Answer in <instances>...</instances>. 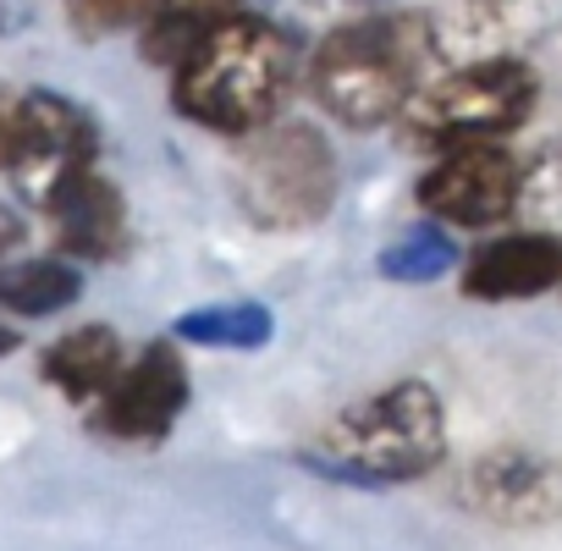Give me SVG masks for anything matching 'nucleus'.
Instances as JSON below:
<instances>
[{"instance_id":"12","label":"nucleus","mask_w":562,"mask_h":551,"mask_svg":"<svg viewBox=\"0 0 562 551\" xmlns=\"http://www.w3.org/2000/svg\"><path fill=\"white\" fill-rule=\"evenodd\" d=\"M122 370H127V348H122L116 326H105V321L72 326L40 353V381L78 408H94L116 386Z\"/></svg>"},{"instance_id":"3","label":"nucleus","mask_w":562,"mask_h":551,"mask_svg":"<svg viewBox=\"0 0 562 551\" xmlns=\"http://www.w3.org/2000/svg\"><path fill=\"white\" fill-rule=\"evenodd\" d=\"M436 61L441 56L425 18H359L310 50L304 83L331 122L375 133L408 111V100L436 78Z\"/></svg>"},{"instance_id":"10","label":"nucleus","mask_w":562,"mask_h":551,"mask_svg":"<svg viewBox=\"0 0 562 551\" xmlns=\"http://www.w3.org/2000/svg\"><path fill=\"white\" fill-rule=\"evenodd\" d=\"M540 293H562V237L518 226V232H496L463 254V299L529 304Z\"/></svg>"},{"instance_id":"15","label":"nucleus","mask_w":562,"mask_h":551,"mask_svg":"<svg viewBox=\"0 0 562 551\" xmlns=\"http://www.w3.org/2000/svg\"><path fill=\"white\" fill-rule=\"evenodd\" d=\"M237 12H243V0H155L149 23L138 29V50H144V61L171 72L182 56H193Z\"/></svg>"},{"instance_id":"22","label":"nucleus","mask_w":562,"mask_h":551,"mask_svg":"<svg viewBox=\"0 0 562 551\" xmlns=\"http://www.w3.org/2000/svg\"><path fill=\"white\" fill-rule=\"evenodd\" d=\"M34 18V0H0V34H23Z\"/></svg>"},{"instance_id":"9","label":"nucleus","mask_w":562,"mask_h":551,"mask_svg":"<svg viewBox=\"0 0 562 551\" xmlns=\"http://www.w3.org/2000/svg\"><path fill=\"white\" fill-rule=\"evenodd\" d=\"M463 502L507 529H546L562 518V463L529 447H491L463 469Z\"/></svg>"},{"instance_id":"1","label":"nucleus","mask_w":562,"mask_h":551,"mask_svg":"<svg viewBox=\"0 0 562 551\" xmlns=\"http://www.w3.org/2000/svg\"><path fill=\"white\" fill-rule=\"evenodd\" d=\"M304 45L276 18L237 12L193 56L171 67V105L204 133L248 138L270 127L304 83Z\"/></svg>"},{"instance_id":"19","label":"nucleus","mask_w":562,"mask_h":551,"mask_svg":"<svg viewBox=\"0 0 562 551\" xmlns=\"http://www.w3.org/2000/svg\"><path fill=\"white\" fill-rule=\"evenodd\" d=\"M149 12H155V0H67L78 40H111V34L144 29Z\"/></svg>"},{"instance_id":"17","label":"nucleus","mask_w":562,"mask_h":551,"mask_svg":"<svg viewBox=\"0 0 562 551\" xmlns=\"http://www.w3.org/2000/svg\"><path fill=\"white\" fill-rule=\"evenodd\" d=\"M425 23H430L441 67L491 61L502 34H507V0H441Z\"/></svg>"},{"instance_id":"16","label":"nucleus","mask_w":562,"mask_h":551,"mask_svg":"<svg viewBox=\"0 0 562 551\" xmlns=\"http://www.w3.org/2000/svg\"><path fill=\"white\" fill-rule=\"evenodd\" d=\"M452 270H463V248H458L452 226H441L436 215L408 221L375 254V276H386V282H397V288H430Z\"/></svg>"},{"instance_id":"11","label":"nucleus","mask_w":562,"mask_h":551,"mask_svg":"<svg viewBox=\"0 0 562 551\" xmlns=\"http://www.w3.org/2000/svg\"><path fill=\"white\" fill-rule=\"evenodd\" d=\"M45 226H50V248L78 259V265H105V259H122L127 243H133V226H127V199L122 188L94 166L83 177H72L67 188H56L45 199Z\"/></svg>"},{"instance_id":"21","label":"nucleus","mask_w":562,"mask_h":551,"mask_svg":"<svg viewBox=\"0 0 562 551\" xmlns=\"http://www.w3.org/2000/svg\"><path fill=\"white\" fill-rule=\"evenodd\" d=\"M23 243H29V221H23L7 199H0V265L18 259V254H23Z\"/></svg>"},{"instance_id":"13","label":"nucleus","mask_w":562,"mask_h":551,"mask_svg":"<svg viewBox=\"0 0 562 551\" xmlns=\"http://www.w3.org/2000/svg\"><path fill=\"white\" fill-rule=\"evenodd\" d=\"M83 293V265L67 254H18L0 265V315L12 321H50L72 310Z\"/></svg>"},{"instance_id":"23","label":"nucleus","mask_w":562,"mask_h":551,"mask_svg":"<svg viewBox=\"0 0 562 551\" xmlns=\"http://www.w3.org/2000/svg\"><path fill=\"white\" fill-rule=\"evenodd\" d=\"M18 348H23V337H18V331H12L7 321H0V359H12Z\"/></svg>"},{"instance_id":"5","label":"nucleus","mask_w":562,"mask_h":551,"mask_svg":"<svg viewBox=\"0 0 562 551\" xmlns=\"http://www.w3.org/2000/svg\"><path fill=\"white\" fill-rule=\"evenodd\" d=\"M540 105V78L535 67L513 61V56H491V61H463V67H441L397 116L408 127L414 144L425 149H452V144H502L513 127L529 122V111Z\"/></svg>"},{"instance_id":"8","label":"nucleus","mask_w":562,"mask_h":551,"mask_svg":"<svg viewBox=\"0 0 562 551\" xmlns=\"http://www.w3.org/2000/svg\"><path fill=\"white\" fill-rule=\"evenodd\" d=\"M100 160V122L89 105H78L72 94L56 89H29L23 94V138H18V160H12V182L18 193L45 210V199L56 188H67L72 177L94 171Z\"/></svg>"},{"instance_id":"2","label":"nucleus","mask_w":562,"mask_h":551,"mask_svg":"<svg viewBox=\"0 0 562 551\" xmlns=\"http://www.w3.org/2000/svg\"><path fill=\"white\" fill-rule=\"evenodd\" d=\"M441 458H447V403L419 375H403L359 397L299 452L310 474L364 491L414 485L430 469H441Z\"/></svg>"},{"instance_id":"4","label":"nucleus","mask_w":562,"mask_h":551,"mask_svg":"<svg viewBox=\"0 0 562 551\" xmlns=\"http://www.w3.org/2000/svg\"><path fill=\"white\" fill-rule=\"evenodd\" d=\"M342 188V166L331 138L315 122H270L237 138L232 193L243 221L265 232H304L331 215Z\"/></svg>"},{"instance_id":"20","label":"nucleus","mask_w":562,"mask_h":551,"mask_svg":"<svg viewBox=\"0 0 562 551\" xmlns=\"http://www.w3.org/2000/svg\"><path fill=\"white\" fill-rule=\"evenodd\" d=\"M18 138H23V94L12 83H0V171H12Z\"/></svg>"},{"instance_id":"6","label":"nucleus","mask_w":562,"mask_h":551,"mask_svg":"<svg viewBox=\"0 0 562 551\" xmlns=\"http://www.w3.org/2000/svg\"><path fill=\"white\" fill-rule=\"evenodd\" d=\"M188 403H193L188 359H182V342L166 331L127 359L116 386L89 408V430L116 447H160L188 414Z\"/></svg>"},{"instance_id":"14","label":"nucleus","mask_w":562,"mask_h":551,"mask_svg":"<svg viewBox=\"0 0 562 551\" xmlns=\"http://www.w3.org/2000/svg\"><path fill=\"white\" fill-rule=\"evenodd\" d=\"M171 337L182 348H215V353H259L276 337V310L259 299H221V304H199L182 310L171 321Z\"/></svg>"},{"instance_id":"18","label":"nucleus","mask_w":562,"mask_h":551,"mask_svg":"<svg viewBox=\"0 0 562 551\" xmlns=\"http://www.w3.org/2000/svg\"><path fill=\"white\" fill-rule=\"evenodd\" d=\"M518 215H524V226L562 237V144H551V149H540L535 160H524Z\"/></svg>"},{"instance_id":"7","label":"nucleus","mask_w":562,"mask_h":551,"mask_svg":"<svg viewBox=\"0 0 562 551\" xmlns=\"http://www.w3.org/2000/svg\"><path fill=\"white\" fill-rule=\"evenodd\" d=\"M419 204L452 232H496L518 215L524 193V160L502 144H452L436 149V160L419 177Z\"/></svg>"}]
</instances>
